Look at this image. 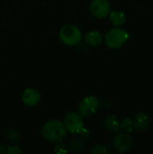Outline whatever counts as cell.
Instances as JSON below:
<instances>
[{"instance_id": "cell-8", "label": "cell", "mask_w": 153, "mask_h": 154, "mask_svg": "<svg viewBox=\"0 0 153 154\" xmlns=\"http://www.w3.org/2000/svg\"><path fill=\"white\" fill-rule=\"evenodd\" d=\"M41 93L32 88H28L24 89V91L22 94V101L23 103L27 106H37L41 101Z\"/></svg>"}, {"instance_id": "cell-16", "label": "cell", "mask_w": 153, "mask_h": 154, "mask_svg": "<svg viewBox=\"0 0 153 154\" xmlns=\"http://www.w3.org/2000/svg\"><path fill=\"white\" fill-rule=\"evenodd\" d=\"M110 152L109 148L102 143L99 144H96L92 147L91 149V153L93 154H107Z\"/></svg>"}, {"instance_id": "cell-4", "label": "cell", "mask_w": 153, "mask_h": 154, "mask_svg": "<svg viewBox=\"0 0 153 154\" xmlns=\"http://www.w3.org/2000/svg\"><path fill=\"white\" fill-rule=\"evenodd\" d=\"M99 107V101L94 96H87L78 105V114L82 117H90L96 114Z\"/></svg>"}, {"instance_id": "cell-9", "label": "cell", "mask_w": 153, "mask_h": 154, "mask_svg": "<svg viewBox=\"0 0 153 154\" xmlns=\"http://www.w3.org/2000/svg\"><path fill=\"white\" fill-rule=\"evenodd\" d=\"M151 125L150 116L144 112L138 113L133 119V126L140 132H147Z\"/></svg>"}, {"instance_id": "cell-15", "label": "cell", "mask_w": 153, "mask_h": 154, "mask_svg": "<svg viewBox=\"0 0 153 154\" xmlns=\"http://www.w3.org/2000/svg\"><path fill=\"white\" fill-rule=\"evenodd\" d=\"M5 137L6 139L11 143H16L20 139V134L17 130L15 129H8L5 132Z\"/></svg>"}, {"instance_id": "cell-14", "label": "cell", "mask_w": 153, "mask_h": 154, "mask_svg": "<svg viewBox=\"0 0 153 154\" xmlns=\"http://www.w3.org/2000/svg\"><path fill=\"white\" fill-rule=\"evenodd\" d=\"M120 128L125 133H132L134 129L133 126V120L129 117H125L120 124Z\"/></svg>"}, {"instance_id": "cell-13", "label": "cell", "mask_w": 153, "mask_h": 154, "mask_svg": "<svg viewBox=\"0 0 153 154\" xmlns=\"http://www.w3.org/2000/svg\"><path fill=\"white\" fill-rule=\"evenodd\" d=\"M83 143L77 140V139H72L70 140L69 143H68V145H67V148H68V151L71 152H79L83 150Z\"/></svg>"}, {"instance_id": "cell-7", "label": "cell", "mask_w": 153, "mask_h": 154, "mask_svg": "<svg viewBox=\"0 0 153 154\" xmlns=\"http://www.w3.org/2000/svg\"><path fill=\"white\" fill-rule=\"evenodd\" d=\"M90 12L92 15L102 20L107 17L111 12V5L108 0H92L90 4Z\"/></svg>"}, {"instance_id": "cell-2", "label": "cell", "mask_w": 153, "mask_h": 154, "mask_svg": "<svg viewBox=\"0 0 153 154\" xmlns=\"http://www.w3.org/2000/svg\"><path fill=\"white\" fill-rule=\"evenodd\" d=\"M130 38V34L122 28L115 27L107 32L105 42L108 48L112 50L120 49Z\"/></svg>"}, {"instance_id": "cell-5", "label": "cell", "mask_w": 153, "mask_h": 154, "mask_svg": "<svg viewBox=\"0 0 153 154\" xmlns=\"http://www.w3.org/2000/svg\"><path fill=\"white\" fill-rule=\"evenodd\" d=\"M113 145L118 152L124 153V152H130L133 149L134 143H133V138L128 134V133L118 132L114 137Z\"/></svg>"}, {"instance_id": "cell-1", "label": "cell", "mask_w": 153, "mask_h": 154, "mask_svg": "<svg viewBox=\"0 0 153 154\" xmlns=\"http://www.w3.org/2000/svg\"><path fill=\"white\" fill-rule=\"evenodd\" d=\"M42 137L50 143H60L67 135V129L59 120H50L45 123L41 128Z\"/></svg>"}, {"instance_id": "cell-6", "label": "cell", "mask_w": 153, "mask_h": 154, "mask_svg": "<svg viewBox=\"0 0 153 154\" xmlns=\"http://www.w3.org/2000/svg\"><path fill=\"white\" fill-rule=\"evenodd\" d=\"M63 124L67 129V132L71 134H78L84 127L83 117L76 112H69L64 117Z\"/></svg>"}, {"instance_id": "cell-18", "label": "cell", "mask_w": 153, "mask_h": 154, "mask_svg": "<svg viewBox=\"0 0 153 154\" xmlns=\"http://www.w3.org/2000/svg\"><path fill=\"white\" fill-rule=\"evenodd\" d=\"M78 134H79V136L82 138V139H85V140H88L89 138H90V135H91V133H90V131L88 130V129H87L85 126L79 131V133H78Z\"/></svg>"}, {"instance_id": "cell-19", "label": "cell", "mask_w": 153, "mask_h": 154, "mask_svg": "<svg viewBox=\"0 0 153 154\" xmlns=\"http://www.w3.org/2000/svg\"><path fill=\"white\" fill-rule=\"evenodd\" d=\"M55 152L57 153H66L68 152V148L65 144L59 143L58 145L55 146Z\"/></svg>"}, {"instance_id": "cell-17", "label": "cell", "mask_w": 153, "mask_h": 154, "mask_svg": "<svg viewBox=\"0 0 153 154\" xmlns=\"http://www.w3.org/2000/svg\"><path fill=\"white\" fill-rule=\"evenodd\" d=\"M23 152V150L19 145H12L6 148V153L8 154H18Z\"/></svg>"}, {"instance_id": "cell-11", "label": "cell", "mask_w": 153, "mask_h": 154, "mask_svg": "<svg viewBox=\"0 0 153 154\" xmlns=\"http://www.w3.org/2000/svg\"><path fill=\"white\" fill-rule=\"evenodd\" d=\"M104 127L110 132L113 133H118L120 131V122L117 119V117L114 115H109L106 117H105L103 122Z\"/></svg>"}, {"instance_id": "cell-3", "label": "cell", "mask_w": 153, "mask_h": 154, "mask_svg": "<svg viewBox=\"0 0 153 154\" xmlns=\"http://www.w3.org/2000/svg\"><path fill=\"white\" fill-rule=\"evenodd\" d=\"M60 41L69 46L78 44L82 41V32L78 27L74 24H66L59 32Z\"/></svg>"}, {"instance_id": "cell-12", "label": "cell", "mask_w": 153, "mask_h": 154, "mask_svg": "<svg viewBox=\"0 0 153 154\" xmlns=\"http://www.w3.org/2000/svg\"><path fill=\"white\" fill-rule=\"evenodd\" d=\"M109 18L112 23L115 26H122L126 23L127 17L124 13L119 11H113L109 14Z\"/></svg>"}, {"instance_id": "cell-10", "label": "cell", "mask_w": 153, "mask_h": 154, "mask_svg": "<svg viewBox=\"0 0 153 154\" xmlns=\"http://www.w3.org/2000/svg\"><path fill=\"white\" fill-rule=\"evenodd\" d=\"M84 41L89 46L97 47L103 42V36L98 31H90L85 34Z\"/></svg>"}, {"instance_id": "cell-20", "label": "cell", "mask_w": 153, "mask_h": 154, "mask_svg": "<svg viewBox=\"0 0 153 154\" xmlns=\"http://www.w3.org/2000/svg\"><path fill=\"white\" fill-rule=\"evenodd\" d=\"M4 153H6V147L4 144L0 143V154Z\"/></svg>"}]
</instances>
